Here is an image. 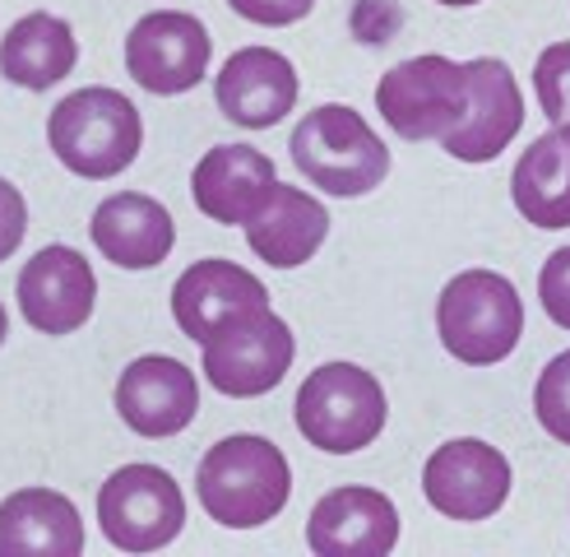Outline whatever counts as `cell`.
<instances>
[{
  "label": "cell",
  "mask_w": 570,
  "mask_h": 557,
  "mask_svg": "<svg viewBox=\"0 0 570 557\" xmlns=\"http://www.w3.org/2000/svg\"><path fill=\"white\" fill-rule=\"evenodd\" d=\"M195 492L209 520L223 529H255L288 507L293 469L269 437L237 432L205 451L195 469Z\"/></svg>",
  "instance_id": "1"
},
{
  "label": "cell",
  "mask_w": 570,
  "mask_h": 557,
  "mask_svg": "<svg viewBox=\"0 0 570 557\" xmlns=\"http://www.w3.org/2000/svg\"><path fill=\"white\" fill-rule=\"evenodd\" d=\"M47 139H51V154L75 177L111 182L145 149V121H139V107L121 89L89 84V89H75L51 107Z\"/></svg>",
  "instance_id": "2"
},
{
  "label": "cell",
  "mask_w": 570,
  "mask_h": 557,
  "mask_svg": "<svg viewBox=\"0 0 570 557\" xmlns=\"http://www.w3.org/2000/svg\"><path fill=\"white\" fill-rule=\"evenodd\" d=\"M293 163L311 186L338 195V201L376 190L390 177L385 139L348 102H325L306 111L293 130Z\"/></svg>",
  "instance_id": "3"
},
{
  "label": "cell",
  "mask_w": 570,
  "mask_h": 557,
  "mask_svg": "<svg viewBox=\"0 0 570 557\" xmlns=\"http://www.w3.org/2000/svg\"><path fill=\"white\" fill-rule=\"evenodd\" d=\"M436 334L450 358L469 362V368H492L520 344L524 302L505 274L464 270L436 297Z\"/></svg>",
  "instance_id": "4"
},
{
  "label": "cell",
  "mask_w": 570,
  "mask_h": 557,
  "mask_svg": "<svg viewBox=\"0 0 570 557\" xmlns=\"http://www.w3.org/2000/svg\"><path fill=\"white\" fill-rule=\"evenodd\" d=\"M297 432L325 456H353L385 432V390L357 362H325L297 390Z\"/></svg>",
  "instance_id": "5"
},
{
  "label": "cell",
  "mask_w": 570,
  "mask_h": 557,
  "mask_svg": "<svg viewBox=\"0 0 570 557\" xmlns=\"http://www.w3.org/2000/svg\"><path fill=\"white\" fill-rule=\"evenodd\" d=\"M98 525L111 548L158 553L186 525V497L158 465H121L98 492Z\"/></svg>",
  "instance_id": "6"
},
{
  "label": "cell",
  "mask_w": 570,
  "mask_h": 557,
  "mask_svg": "<svg viewBox=\"0 0 570 557\" xmlns=\"http://www.w3.org/2000/svg\"><path fill=\"white\" fill-rule=\"evenodd\" d=\"M293 358H297V340L288 321L274 306H255V312L227 321L205 344V377L218 395L250 400V395H269L288 377Z\"/></svg>",
  "instance_id": "7"
},
{
  "label": "cell",
  "mask_w": 570,
  "mask_h": 557,
  "mask_svg": "<svg viewBox=\"0 0 570 557\" xmlns=\"http://www.w3.org/2000/svg\"><path fill=\"white\" fill-rule=\"evenodd\" d=\"M469 98V75L460 61L432 51L394 66L376 84V107L399 139H445Z\"/></svg>",
  "instance_id": "8"
},
{
  "label": "cell",
  "mask_w": 570,
  "mask_h": 557,
  "mask_svg": "<svg viewBox=\"0 0 570 557\" xmlns=\"http://www.w3.org/2000/svg\"><path fill=\"white\" fill-rule=\"evenodd\" d=\"M209 28L186 10H154L126 38V70L139 89L158 98L190 94L209 75Z\"/></svg>",
  "instance_id": "9"
},
{
  "label": "cell",
  "mask_w": 570,
  "mask_h": 557,
  "mask_svg": "<svg viewBox=\"0 0 570 557\" xmlns=\"http://www.w3.org/2000/svg\"><path fill=\"white\" fill-rule=\"evenodd\" d=\"M510 460L478 437L436 446L422 469V492L445 520H492L510 497Z\"/></svg>",
  "instance_id": "10"
},
{
  "label": "cell",
  "mask_w": 570,
  "mask_h": 557,
  "mask_svg": "<svg viewBox=\"0 0 570 557\" xmlns=\"http://www.w3.org/2000/svg\"><path fill=\"white\" fill-rule=\"evenodd\" d=\"M464 75H469V98L454 130L441 139V149L460 163H492L524 126L520 84L497 56H473V61H464Z\"/></svg>",
  "instance_id": "11"
},
{
  "label": "cell",
  "mask_w": 570,
  "mask_h": 557,
  "mask_svg": "<svg viewBox=\"0 0 570 557\" xmlns=\"http://www.w3.org/2000/svg\"><path fill=\"white\" fill-rule=\"evenodd\" d=\"M19 312L38 334H75L94 316L98 278L75 246H42L19 270Z\"/></svg>",
  "instance_id": "12"
},
{
  "label": "cell",
  "mask_w": 570,
  "mask_h": 557,
  "mask_svg": "<svg viewBox=\"0 0 570 557\" xmlns=\"http://www.w3.org/2000/svg\"><path fill=\"white\" fill-rule=\"evenodd\" d=\"M199 409V385L186 362L167 353H145L135 358L117 381V413L121 423L149 441L177 437L190 428V418Z\"/></svg>",
  "instance_id": "13"
},
{
  "label": "cell",
  "mask_w": 570,
  "mask_h": 557,
  "mask_svg": "<svg viewBox=\"0 0 570 557\" xmlns=\"http://www.w3.org/2000/svg\"><path fill=\"white\" fill-rule=\"evenodd\" d=\"M297 70L274 47H242L223 61L214 79L218 111L242 130H269L293 111L297 102Z\"/></svg>",
  "instance_id": "14"
},
{
  "label": "cell",
  "mask_w": 570,
  "mask_h": 557,
  "mask_svg": "<svg viewBox=\"0 0 570 557\" xmlns=\"http://www.w3.org/2000/svg\"><path fill=\"white\" fill-rule=\"evenodd\" d=\"M255 306H269V289L246 265L223 261V256L195 261L173 284V316L186 340H195L199 349H205L227 321L255 312Z\"/></svg>",
  "instance_id": "15"
},
{
  "label": "cell",
  "mask_w": 570,
  "mask_h": 557,
  "mask_svg": "<svg viewBox=\"0 0 570 557\" xmlns=\"http://www.w3.org/2000/svg\"><path fill=\"white\" fill-rule=\"evenodd\" d=\"M306 544L321 557H385L399 544V511L376 488H334L311 511Z\"/></svg>",
  "instance_id": "16"
},
{
  "label": "cell",
  "mask_w": 570,
  "mask_h": 557,
  "mask_svg": "<svg viewBox=\"0 0 570 557\" xmlns=\"http://www.w3.org/2000/svg\"><path fill=\"white\" fill-rule=\"evenodd\" d=\"M278 186V173L269 154L250 145H218L195 163L190 195L205 218L227 223V228H246V223L265 209V201Z\"/></svg>",
  "instance_id": "17"
},
{
  "label": "cell",
  "mask_w": 570,
  "mask_h": 557,
  "mask_svg": "<svg viewBox=\"0 0 570 557\" xmlns=\"http://www.w3.org/2000/svg\"><path fill=\"white\" fill-rule=\"evenodd\" d=\"M89 233H94V246L102 251V261H111L117 270H154L173 256L177 223L154 195L117 190L94 209Z\"/></svg>",
  "instance_id": "18"
},
{
  "label": "cell",
  "mask_w": 570,
  "mask_h": 557,
  "mask_svg": "<svg viewBox=\"0 0 570 557\" xmlns=\"http://www.w3.org/2000/svg\"><path fill=\"white\" fill-rule=\"evenodd\" d=\"M83 520L56 488H19L0 501V557H79Z\"/></svg>",
  "instance_id": "19"
},
{
  "label": "cell",
  "mask_w": 570,
  "mask_h": 557,
  "mask_svg": "<svg viewBox=\"0 0 570 557\" xmlns=\"http://www.w3.org/2000/svg\"><path fill=\"white\" fill-rule=\"evenodd\" d=\"M330 237V214L316 195L297 186H274L265 209L246 223L250 251L274 270H297L306 265Z\"/></svg>",
  "instance_id": "20"
},
{
  "label": "cell",
  "mask_w": 570,
  "mask_h": 557,
  "mask_svg": "<svg viewBox=\"0 0 570 557\" xmlns=\"http://www.w3.org/2000/svg\"><path fill=\"white\" fill-rule=\"evenodd\" d=\"M79 61L75 28L61 14L33 10L23 14L6 38H0V75L28 94H42L51 84H61Z\"/></svg>",
  "instance_id": "21"
},
{
  "label": "cell",
  "mask_w": 570,
  "mask_h": 557,
  "mask_svg": "<svg viewBox=\"0 0 570 557\" xmlns=\"http://www.w3.org/2000/svg\"><path fill=\"white\" fill-rule=\"evenodd\" d=\"M510 195L533 228H570V130L533 139L515 163Z\"/></svg>",
  "instance_id": "22"
},
{
  "label": "cell",
  "mask_w": 570,
  "mask_h": 557,
  "mask_svg": "<svg viewBox=\"0 0 570 557\" xmlns=\"http://www.w3.org/2000/svg\"><path fill=\"white\" fill-rule=\"evenodd\" d=\"M533 413L561 446H570V349L557 353L533 385Z\"/></svg>",
  "instance_id": "23"
},
{
  "label": "cell",
  "mask_w": 570,
  "mask_h": 557,
  "mask_svg": "<svg viewBox=\"0 0 570 557\" xmlns=\"http://www.w3.org/2000/svg\"><path fill=\"white\" fill-rule=\"evenodd\" d=\"M533 89L548 111V121L557 130H570V42H552L543 56H538Z\"/></svg>",
  "instance_id": "24"
},
{
  "label": "cell",
  "mask_w": 570,
  "mask_h": 557,
  "mask_svg": "<svg viewBox=\"0 0 570 557\" xmlns=\"http://www.w3.org/2000/svg\"><path fill=\"white\" fill-rule=\"evenodd\" d=\"M538 302H543L552 325L570 330V246L552 251L548 265L538 270Z\"/></svg>",
  "instance_id": "25"
},
{
  "label": "cell",
  "mask_w": 570,
  "mask_h": 557,
  "mask_svg": "<svg viewBox=\"0 0 570 557\" xmlns=\"http://www.w3.org/2000/svg\"><path fill=\"white\" fill-rule=\"evenodd\" d=\"M227 6L261 28H288L316 10V0H227Z\"/></svg>",
  "instance_id": "26"
},
{
  "label": "cell",
  "mask_w": 570,
  "mask_h": 557,
  "mask_svg": "<svg viewBox=\"0 0 570 557\" xmlns=\"http://www.w3.org/2000/svg\"><path fill=\"white\" fill-rule=\"evenodd\" d=\"M28 233V205L14 182L0 177V261H10Z\"/></svg>",
  "instance_id": "27"
},
{
  "label": "cell",
  "mask_w": 570,
  "mask_h": 557,
  "mask_svg": "<svg viewBox=\"0 0 570 557\" xmlns=\"http://www.w3.org/2000/svg\"><path fill=\"white\" fill-rule=\"evenodd\" d=\"M6 334H10V316H6V306H0V344H6Z\"/></svg>",
  "instance_id": "28"
},
{
  "label": "cell",
  "mask_w": 570,
  "mask_h": 557,
  "mask_svg": "<svg viewBox=\"0 0 570 557\" xmlns=\"http://www.w3.org/2000/svg\"><path fill=\"white\" fill-rule=\"evenodd\" d=\"M441 6H478V0H441Z\"/></svg>",
  "instance_id": "29"
}]
</instances>
